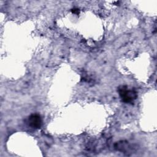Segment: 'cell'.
I'll list each match as a JSON object with an SVG mask.
<instances>
[{
  "mask_svg": "<svg viewBox=\"0 0 157 157\" xmlns=\"http://www.w3.org/2000/svg\"><path fill=\"white\" fill-rule=\"evenodd\" d=\"M118 91L122 100L125 103H132L137 98V92L133 89H129L127 86H121Z\"/></svg>",
  "mask_w": 157,
  "mask_h": 157,
  "instance_id": "1",
  "label": "cell"
},
{
  "mask_svg": "<svg viewBox=\"0 0 157 157\" xmlns=\"http://www.w3.org/2000/svg\"><path fill=\"white\" fill-rule=\"evenodd\" d=\"M29 125L34 129H39L42 126V120L41 117L38 114H32L28 117Z\"/></svg>",
  "mask_w": 157,
  "mask_h": 157,
  "instance_id": "2",
  "label": "cell"
}]
</instances>
